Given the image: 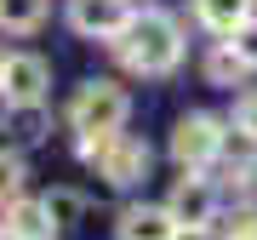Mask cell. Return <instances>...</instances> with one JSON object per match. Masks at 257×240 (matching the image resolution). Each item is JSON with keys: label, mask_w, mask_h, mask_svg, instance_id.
Returning a JSON list of instances; mask_svg holds the SVG:
<instances>
[{"label": "cell", "mask_w": 257, "mask_h": 240, "mask_svg": "<svg viewBox=\"0 0 257 240\" xmlns=\"http://www.w3.org/2000/svg\"><path fill=\"white\" fill-rule=\"evenodd\" d=\"M114 52L132 74H172L183 63V29H177L172 12H132L126 29L114 35Z\"/></svg>", "instance_id": "1"}, {"label": "cell", "mask_w": 257, "mask_h": 240, "mask_svg": "<svg viewBox=\"0 0 257 240\" xmlns=\"http://www.w3.org/2000/svg\"><path fill=\"white\" fill-rule=\"evenodd\" d=\"M80 155L97 166V177L109 189H132L149 177V143L126 138V132H109V138H80Z\"/></svg>", "instance_id": "2"}, {"label": "cell", "mask_w": 257, "mask_h": 240, "mask_svg": "<svg viewBox=\"0 0 257 240\" xmlns=\"http://www.w3.org/2000/svg\"><path fill=\"white\" fill-rule=\"evenodd\" d=\"M126 114H132V97L114 80H86L74 92V103H69V126L80 138H109V132L126 126Z\"/></svg>", "instance_id": "3"}, {"label": "cell", "mask_w": 257, "mask_h": 240, "mask_svg": "<svg viewBox=\"0 0 257 240\" xmlns=\"http://www.w3.org/2000/svg\"><path fill=\"white\" fill-rule=\"evenodd\" d=\"M223 143H229V120L217 114H183L172 126V160L183 172H206L211 160H223Z\"/></svg>", "instance_id": "4"}, {"label": "cell", "mask_w": 257, "mask_h": 240, "mask_svg": "<svg viewBox=\"0 0 257 240\" xmlns=\"http://www.w3.org/2000/svg\"><path fill=\"white\" fill-rule=\"evenodd\" d=\"M46 86H52L46 57L12 52L6 63H0V97H6V103H46Z\"/></svg>", "instance_id": "5"}, {"label": "cell", "mask_w": 257, "mask_h": 240, "mask_svg": "<svg viewBox=\"0 0 257 240\" xmlns=\"http://www.w3.org/2000/svg\"><path fill=\"white\" fill-rule=\"evenodd\" d=\"M132 18V0H69V29L86 40H114Z\"/></svg>", "instance_id": "6"}, {"label": "cell", "mask_w": 257, "mask_h": 240, "mask_svg": "<svg viewBox=\"0 0 257 240\" xmlns=\"http://www.w3.org/2000/svg\"><path fill=\"white\" fill-rule=\"evenodd\" d=\"M166 212H172V223H211L217 217V189H211V177L183 172L172 183V194H166Z\"/></svg>", "instance_id": "7"}, {"label": "cell", "mask_w": 257, "mask_h": 240, "mask_svg": "<svg viewBox=\"0 0 257 240\" xmlns=\"http://www.w3.org/2000/svg\"><path fill=\"white\" fill-rule=\"evenodd\" d=\"M0 240H52V217L40 200H6V229H0Z\"/></svg>", "instance_id": "8"}, {"label": "cell", "mask_w": 257, "mask_h": 240, "mask_svg": "<svg viewBox=\"0 0 257 240\" xmlns=\"http://www.w3.org/2000/svg\"><path fill=\"white\" fill-rule=\"evenodd\" d=\"M120 240H172V212H166V206H126V212H120Z\"/></svg>", "instance_id": "9"}, {"label": "cell", "mask_w": 257, "mask_h": 240, "mask_svg": "<svg viewBox=\"0 0 257 240\" xmlns=\"http://www.w3.org/2000/svg\"><path fill=\"white\" fill-rule=\"evenodd\" d=\"M194 18H200L211 35H223V40H229L234 29L251 18V0H194Z\"/></svg>", "instance_id": "10"}, {"label": "cell", "mask_w": 257, "mask_h": 240, "mask_svg": "<svg viewBox=\"0 0 257 240\" xmlns=\"http://www.w3.org/2000/svg\"><path fill=\"white\" fill-rule=\"evenodd\" d=\"M246 74H251V69L234 57V46H229V40H217V46L206 52V80H211V86H229V92H234Z\"/></svg>", "instance_id": "11"}, {"label": "cell", "mask_w": 257, "mask_h": 240, "mask_svg": "<svg viewBox=\"0 0 257 240\" xmlns=\"http://www.w3.org/2000/svg\"><path fill=\"white\" fill-rule=\"evenodd\" d=\"M46 6H52V0H0V29H12V35H35V29L46 23Z\"/></svg>", "instance_id": "12"}, {"label": "cell", "mask_w": 257, "mask_h": 240, "mask_svg": "<svg viewBox=\"0 0 257 240\" xmlns=\"http://www.w3.org/2000/svg\"><path fill=\"white\" fill-rule=\"evenodd\" d=\"M40 206H46L52 229H74L80 212H86V194H80V189H52V194H40Z\"/></svg>", "instance_id": "13"}, {"label": "cell", "mask_w": 257, "mask_h": 240, "mask_svg": "<svg viewBox=\"0 0 257 240\" xmlns=\"http://www.w3.org/2000/svg\"><path fill=\"white\" fill-rule=\"evenodd\" d=\"M6 120L18 126L23 143H40V138H46V109H40V103H6Z\"/></svg>", "instance_id": "14"}, {"label": "cell", "mask_w": 257, "mask_h": 240, "mask_svg": "<svg viewBox=\"0 0 257 240\" xmlns=\"http://www.w3.org/2000/svg\"><path fill=\"white\" fill-rule=\"evenodd\" d=\"M23 155H18V149H0V206H6V200H18V194H23Z\"/></svg>", "instance_id": "15"}, {"label": "cell", "mask_w": 257, "mask_h": 240, "mask_svg": "<svg viewBox=\"0 0 257 240\" xmlns=\"http://www.w3.org/2000/svg\"><path fill=\"white\" fill-rule=\"evenodd\" d=\"M217 240H257V206H234V212L223 217Z\"/></svg>", "instance_id": "16"}, {"label": "cell", "mask_w": 257, "mask_h": 240, "mask_svg": "<svg viewBox=\"0 0 257 240\" xmlns=\"http://www.w3.org/2000/svg\"><path fill=\"white\" fill-rule=\"evenodd\" d=\"M229 126H234L246 143H257V92H240V97H234V114H229Z\"/></svg>", "instance_id": "17"}, {"label": "cell", "mask_w": 257, "mask_h": 240, "mask_svg": "<svg viewBox=\"0 0 257 240\" xmlns=\"http://www.w3.org/2000/svg\"><path fill=\"white\" fill-rule=\"evenodd\" d=\"M229 46H234V57H240L246 69H257V18H246V23L234 29V35H229Z\"/></svg>", "instance_id": "18"}, {"label": "cell", "mask_w": 257, "mask_h": 240, "mask_svg": "<svg viewBox=\"0 0 257 240\" xmlns=\"http://www.w3.org/2000/svg\"><path fill=\"white\" fill-rule=\"evenodd\" d=\"M172 240H217V234H211V223H177Z\"/></svg>", "instance_id": "19"}, {"label": "cell", "mask_w": 257, "mask_h": 240, "mask_svg": "<svg viewBox=\"0 0 257 240\" xmlns=\"http://www.w3.org/2000/svg\"><path fill=\"white\" fill-rule=\"evenodd\" d=\"M0 63H6V52H0Z\"/></svg>", "instance_id": "20"}]
</instances>
